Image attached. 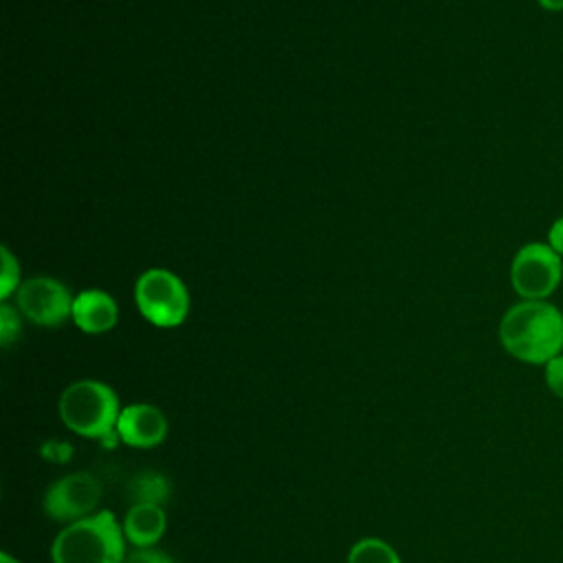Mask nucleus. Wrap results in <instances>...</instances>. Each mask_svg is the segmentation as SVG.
Wrapping results in <instances>:
<instances>
[{
  "instance_id": "obj_14",
  "label": "nucleus",
  "mask_w": 563,
  "mask_h": 563,
  "mask_svg": "<svg viewBox=\"0 0 563 563\" xmlns=\"http://www.w3.org/2000/svg\"><path fill=\"white\" fill-rule=\"evenodd\" d=\"M20 336V317L15 308L2 303L0 306V341L4 347H9Z\"/></svg>"
},
{
  "instance_id": "obj_6",
  "label": "nucleus",
  "mask_w": 563,
  "mask_h": 563,
  "mask_svg": "<svg viewBox=\"0 0 563 563\" xmlns=\"http://www.w3.org/2000/svg\"><path fill=\"white\" fill-rule=\"evenodd\" d=\"M101 484L86 471L68 473L55 479L42 499L44 515L59 523H73L97 512L101 501Z\"/></svg>"
},
{
  "instance_id": "obj_9",
  "label": "nucleus",
  "mask_w": 563,
  "mask_h": 563,
  "mask_svg": "<svg viewBox=\"0 0 563 563\" xmlns=\"http://www.w3.org/2000/svg\"><path fill=\"white\" fill-rule=\"evenodd\" d=\"M70 319L86 334H103L117 325L119 308L106 290L86 288L75 295Z\"/></svg>"
},
{
  "instance_id": "obj_7",
  "label": "nucleus",
  "mask_w": 563,
  "mask_h": 563,
  "mask_svg": "<svg viewBox=\"0 0 563 563\" xmlns=\"http://www.w3.org/2000/svg\"><path fill=\"white\" fill-rule=\"evenodd\" d=\"M73 299L66 284L48 275L31 277L18 288V310L44 328L64 323L73 314Z\"/></svg>"
},
{
  "instance_id": "obj_15",
  "label": "nucleus",
  "mask_w": 563,
  "mask_h": 563,
  "mask_svg": "<svg viewBox=\"0 0 563 563\" xmlns=\"http://www.w3.org/2000/svg\"><path fill=\"white\" fill-rule=\"evenodd\" d=\"M543 378H545V387L563 400V352L556 354L554 358H550L543 365Z\"/></svg>"
},
{
  "instance_id": "obj_3",
  "label": "nucleus",
  "mask_w": 563,
  "mask_h": 563,
  "mask_svg": "<svg viewBox=\"0 0 563 563\" xmlns=\"http://www.w3.org/2000/svg\"><path fill=\"white\" fill-rule=\"evenodd\" d=\"M59 418L66 429L90 440H119L117 422L121 413L117 391L95 378L70 383L59 396Z\"/></svg>"
},
{
  "instance_id": "obj_8",
  "label": "nucleus",
  "mask_w": 563,
  "mask_h": 563,
  "mask_svg": "<svg viewBox=\"0 0 563 563\" xmlns=\"http://www.w3.org/2000/svg\"><path fill=\"white\" fill-rule=\"evenodd\" d=\"M167 435L165 413L150 402L125 405L119 413L117 438L119 442L134 449L158 446Z\"/></svg>"
},
{
  "instance_id": "obj_12",
  "label": "nucleus",
  "mask_w": 563,
  "mask_h": 563,
  "mask_svg": "<svg viewBox=\"0 0 563 563\" xmlns=\"http://www.w3.org/2000/svg\"><path fill=\"white\" fill-rule=\"evenodd\" d=\"M167 490H169L167 479L158 473H143L130 482L132 504H139V501L161 504L167 497Z\"/></svg>"
},
{
  "instance_id": "obj_17",
  "label": "nucleus",
  "mask_w": 563,
  "mask_h": 563,
  "mask_svg": "<svg viewBox=\"0 0 563 563\" xmlns=\"http://www.w3.org/2000/svg\"><path fill=\"white\" fill-rule=\"evenodd\" d=\"M545 242L563 257V216H559L556 220H552V224L548 227Z\"/></svg>"
},
{
  "instance_id": "obj_2",
  "label": "nucleus",
  "mask_w": 563,
  "mask_h": 563,
  "mask_svg": "<svg viewBox=\"0 0 563 563\" xmlns=\"http://www.w3.org/2000/svg\"><path fill=\"white\" fill-rule=\"evenodd\" d=\"M125 556L123 526L110 510L66 523L51 545L53 563H125Z\"/></svg>"
},
{
  "instance_id": "obj_18",
  "label": "nucleus",
  "mask_w": 563,
  "mask_h": 563,
  "mask_svg": "<svg viewBox=\"0 0 563 563\" xmlns=\"http://www.w3.org/2000/svg\"><path fill=\"white\" fill-rule=\"evenodd\" d=\"M537 2H539V7L545 9V11H552V13L563 11V0H537Z\"/></svg>"
},
{
  "instance_id": "obj_11",
  "label": "nucleus",
  "mask_w": 563,
  "mask_h": 563,
  "mask_svg": "<svg viewBox=\"0 0 563 563\" xmlns=\"http://www.w3.org/2000/svg\"><path fill=\"white\" fill-rule=\"evenodd\" d=\"M347 563H400V556L387 541L378 537H365L350 548Z\"/></svg>"
},
{
  "instance_id": "obj_16",
  "label": "nucleus",
  "mask_w": 563,
  "mask_h": 563,
  "mask_svg": "<svg viewBox=\"0 0 563 563\" xmlns=\"http://www.w3.org/2000/svg\"><path fill=\"white\" fill-rule=\"evenodd\" d=\"M125 563H176V561L156 548H134L125 556Z\"/></svg>"
},
{
  "instance_id": "obj_1",
  "label": "nucleus",
  "mask_w": 563,
  "mask_h": 563,
  "mask_svg": "<svg viewBox=\"0 0 563 563\" xmlns=\"http://www.w3.org/2000/svg\"><path fill=\"white\" fill-rule=\"evenodd\" d=\"M499 343L521 363L545 365L563 352V312L550 299H519L501 314Z\"/></svg>"
},
{
  "instance_id": "obj_5",
  "label": "nucleus",
  "mask_w": 563,
  "mask_h": 563,
  "mask_svg": "<svg viewBox=\"0 0 563 563\" xmlns=\"http://www.w3.org/2000/svg\"><path fill=\"white\" fill-rule=\"evenodd\" d=\"M563 282V257L548 242H526L510 262V286L519 299H550Z\"/></svg>"
},
{
  "instance_id": "obj_10",
  "label": "nucleus",
  "mask_w": 563,
  "mask_h": 563,
  "mask_svg": "<svg viewBox=\"0 0 563 563\" xmlns=\"http://www.w3.org/2000/svg\"><path fill=\"white\" fill-rule=\"evenodd\" d=\"M167 528V517L161 504H132L123 517L125 541L134 548H152L161 541Z\"/></svg>"
},
{
  "instance_id": "obj_4",
  "label": "nucleus",
  "mask_w": 563,
  "mask_h": 563,
  "mask_svg": "<svg viewBox=\"0 0 563 563\" xmlns=\"http://www.w3.org/2000/svg\"><path fill=\"white\" fill-rule=\"evenodd\" d=\"M139 312L158 328H176L189 314V290L183 279L167 268H147L134 284Z\"/></svg>"
},
{
  "instance_id": "obj_13",
  "label": "nucleus",
  "mask_w": 563,
  "mask_h": 563,
  "mask_svg": "<svg viewBox=\"0 0 563 563\" xmlns=\"http://www.w3.org/2000/svg\"><path fill=\"white\" fill-rule=\"evenodd\" d=\"M0 253H2L0 297H2V299H7L15 288H20V286H18V279H20V264H18V260L13 257V253H11L7 246H2V249H0Z\"/></svg>"
},
{
  "instance_id": "obj_19",
  "label": "nucleus",
  "mask_w": 563,
  "mask_h": 563,
  "mask_svg": "<svg viewBox=\"0 0 563 563\" xmlns=\"http://www.w3.org/2000/svg\"><path fill=\"white\" fill-rule=\"evenodd\" d=\"M0 563H22V561H18L15 556H11L9 552H2V554H0Z\"/></svg>"
}]
</instances>
